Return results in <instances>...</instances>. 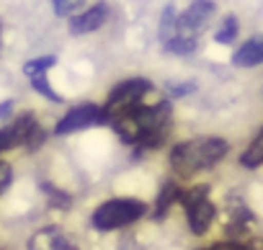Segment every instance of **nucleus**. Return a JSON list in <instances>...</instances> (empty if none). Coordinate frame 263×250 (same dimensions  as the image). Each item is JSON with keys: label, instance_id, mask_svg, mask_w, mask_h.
<instances>
[{"label": "nucleus", "instance_id": "423d86ee", "mask_svg": "<svg viewBox=\"0 0 263 250\" xmlns=\"http://www.w3.org/2000/svg\"><path fill=\"white\" fill-rule=\"evenodd\" d=\"M214 16V3L212 0H196V3H191L176 21V31L178 36H186V39H194L196 31L204 29V24Z\"/></svg>", "mask_w": 263, "mask_h": 250}, {"label": "nucleus", "instance_id": "20e7f679", "mask_svg": "<svg viewBox=\"0 0 263 250\" xmlns=\"http://www.w3.org/2000/svg\"><path fill=\"white\" fill-rule=\"evenodd\" d=\"M186 209V219H189V227L194 235H204L212 222H214V204L209 201V188L206 186H196L191 191H181V199H178Z\"/></svg>", "mask_w": 263, "mask_h": 250}, {"label": "nucleus", "instance_id": "b1692460", "mask_svg": "<svg viewBox=\"0 0 263 250\" xmlns=\"http://www.w3.org/2000/svg\"><path fill=\"white\" fill-rule=\"evenodd\" d=\"M248 250H263V240H255V242H250V245H245Z\"/></svg>", "mask_w": 263, "mask_h": 250}, {"label": "nucleus", "instance_id": "f257e3e1", "mask_svg": "<svg viewBox=\"0 0 263 250\" xmlns=\"http://www.w3.org/2000/svg\"><path fill=\"white\" fill-rule=\"evenodd\" d=\"M227 142L219 140V137H196V140H189V142H181L173 147L171 152V168L189 178L194 173H201V170H209L214 168L224 155H227Z\"/></svg>", "mask_w": 263, "mask_h": 250}, {"label": "nucleus", "instance_id": "9d476101", "mask_svg": "<svg viewBox=\"0 0 263 250\" xmlns=\"http://www.w3.org/2000/svg\"><path fill=\"white\" fill-rule=\"evenodd\" d=\"M263 62V36L248 39L235 54H232V65L235 67H255Z\"/></svg>", "mask_w": 263, "mask_h": 250}, {"label": "nucleus", "instance_id": "1a4fd4ad", "mask_svg": "<svg viewBox=\"0 0 263 250\" xmlns=\"http://www.w3.org/2000/svg\"><path fill=\"white\" fill-rule=\"evenodd\" d=\"M106 16H108V8H106L103 3H98V6L88 8L85 13L75 16L72 24H70V31H72V34H90V31H96V29L106 21Z\"/></svg>", "mask_w": 263, "mask_h": 250}, {"label": "nucleus", "instance_id": "39448f33", "mask_svg": "<svg viewBox=\"0 0 263 250\" xmlns=\"http://www.w3.org/2000/svg\"><path fill=\"white\" fill-rule=\"evenodd\" d=\"M93 124H103V108L96 106V103H80L75 108H70L54 127V134L57 137H65V134H72V132H80V129H88Z\"/></svg>", "mask_w": 263, "mask_h": 250}, {"label": "nucleus", "instance_id": "412c9836", "mask_svg": "<svg viewBox=\"0 0 263 250\" xmlns=\"http://www.w3.org/2000/svg\"><path fill=\"white\" fill-rule=\"evenodd\" d=\"M196 85L194 83H183V85H171V93L173 95H183V93H191Z\"/></svg>", "mask_w": 263, "mask_h": 250}, {"label": "nucleus", "instance_id": "4468645a", "mask_svg": "<svg viewBox=\"0 0 263 250\" xmlns=\"http://www.w3.org/2000/svg\"><path fill=\"white\" fill-rule=\"evenodd\" d=\"M57 60L49 54V57H39V60H29L26 65H24V72L29 75V78H36V75H44L52 65H54Z\"/></svg>", "mask_w": 263, "mask_h": 250}, {"label": "nucleus", "instance_id": "2eb2a0df", "mask_svg": "<svg viewBox=\"0 0 263 250\" xmlns=\"http://www.w3.org/2000/svg\"><path fill=\"white\" fill-rule=\"evenodd\" d=\"M235 36H237V18L230 16V18H224V24H222V29L214 34V39H217L219 44H230V42H235Z\"/></svg>", "mask_w": 263, "mask_h": 250}, {"label": "nucleus", "instance_id": "f3484780", "mask_svg": "<svg viewBox=\"0 0 263 250\" xmlns=\"http://www.w3.org/2000/svg\"><path fill=\"white\" fill-rule=\"evenodd\" d=\"M165 49L173 52V54H191L196 49V42L194 39H186V36H173V39H168V47Z\"/></svg>", "mask_w": 263, "mask_h": 250}, {"label": "nucleus", "instance_id": "4be33fe9", "mask_svg": "<svg viewBox=\"0 0 263 250\" xmlns=\"http://www.w3.org/2000/svg\"><path fill=\"white\" fill-rule=\"evenodd\" d=\"M212 250H248V247L240 245V242H217Z\"/></svg>", "mask_w": 263, "mask_h": 250}, {"label": "nucleus", "instance_id": "9b49d317", "mask_svg": "<svg viewBox=\"0 0 263 250\" xmlns=\"http://www.w3.org/2000/svg\"><path fill=\"white\" fill-rule=\"evenodd\" d=\"M178 199H181V188H178L173 181H165V183L160 186L158 199H155V219H163Z\"/></svg>", "mask_w": 263, "mask_h": 250}, {"label": "nucleus", "instance_id": "ddd939ff", "mask_svg": "<svg viewBox=\"0 0 263 250\" xmlns=\"http://www.w3.org/2000/svg\"><path fill=\"white\" fill-rule=\"evenodd\" d=\"M42 188H44V194H47V199H49V206H54V209H70L72 199H70L65 191H60V188H54V186H49V183H44Z\"/></svg>", "mask_w": 263, "mask_h": 250}, {"label": "nucleus", "instance_id": "a211bd4d", "mask_svg": "<svg viewBox=\"0 0 263 250\" xmlns=\"http://www.w3.org/2000/svg\"><path fill=\"white\" fill-rule=\"evenodd\" d=\"M31 85H34V90H36V93L47 95L49 101H54V103H60V101H62V95L52 90V85H49V80H47V72H44V75H36V78H31Z\"/></svg>", "mask_w": 263, "mask_h": 250}, {"label": "nucleus", "instance_id": "f8f14e48", "mask_svg": "<svg viewBox=\"0 0 263 250\" xmlns=\"http://www.w3.org/2000/svg\"><path fill=\"white\" fill-rule=\"evenodd\" d=\"M240 163H242L245 168H258V165H263V129H260V132L255 134V140L248 145V150L242 152Z\"/></svg>", "mask_w": 263, "mask_h": 250}, {"label": "nucleus", "instance_id": "5701e85b", "mask_svg": "<svg viewBox=\"0 0 263 250\" xmlns=\"http://www.w3.org/2000/svg\"><path fill=\"white\" fill-rule=\"evenodd\" d=\"M13 113V101H3L0 103V119H8Z\"/></svg>", "mask_w": 263, "mask_h": 250}, {"label": "nucleus", "instance_id": "f03ea898", "mask_svg": "<svg viewBox=\"0 0 263 250\" xmlns=\"http://www.w3.org/2000/svg\"><path fill=\"white\" fill-rule=\"evenodd\" d=\"M147 214V204L140 199H111L93 211V227L98 232H111L126 224H135Z\"/></svg>", "mask_w": 263, "mask_h": 250}, {"label": "nucleus", "instance_id": "7ed1b4c3", "mask_svg": "<svg viewBox=\"0 0 263 250\" xmlns=\"http://www.w3.org/2000/svg\"><path fill=\"white\" fill-rule=\"evenodd\" d=\"M150 90H153V83H150V80H142V78L119 83V85L111 90V95H108V101H106V106H103V121H114L116 116H121V113L132 111L135 106H140L142 98H145Z\"/></svg>", "mask_w": 263, "mask_h": 250}, {"label": "nucleus", "instance_id": "dca6fc26", "mask_svg": "<svg viewBox=\"0 0 263 250\" xmlns=\"http://www.w3.org/2000/svg\"><path fill=\"white\" fill-rule=\"evenodd\" d=\"M44 140H47V132L42 129V124H34L31 132H29L26 140H24V147H26L29 152H36V150L44 145Z\"/></svg>", "mask_w": 263, "mask_h": 250}, {"label": "nucleus", "instance_id": "0eeeda50", "mask_svg": "<svg viewBox=\"0 0 263 250\" xmlns=\"http://www.w3.org/2000/svg\"><path fill=\"white\" fill-rule=\"evenodd\" d=\"M34 124H36V119H34L31 113H21L16 121H11L8 127L0 129V152H8V150L24 145V140H26V134L31 132Z\"/></svg>", "mask_w": 263, "mask_h": 250}, {"label": "nucleus", "instance_id": "6e6552de", "mask_svg": "<svg viewBox=\"0 0 263 250\" xmlns=\"http://www.w3.org/2000/svg\"><path fill=\"white\" fill-rule=\"evenodd\" d=\"M29 250H78V247L67 240V235L62 229L44 227L29 237Z\"/></svg>", "mask_w": 263, "mask_h": 250}, {"label": "nucleus", "instance_id": "6ab92c4d", "mask_svg": "<svg viewBox=\"0 0 263 250\" xmlns=\"http://www.w3.org/2000/svg\"><path fill=\"white\" fill-rule=\"evenodd\" d=\"M52 3H54V13L57 16H70V13L80 11L83 0H52Z\"/></svg>", "mask_w": 263, "mask_h": 250}, {"label": "nucleus", "instance_id": "aec40b11", "mask_svg": "<svg viewBox=\"0 0 263 250\" xmlns=\"http://www.w3.org/2000/svg\"><path fill=\"white\" fill-rule=\"evenodd\" d=\"M11 178H13L11 165H8V163H0V196H3V191L11 186Z\"/></svg>", "mask_w": 263, "mask_h": 250}]
</instances>
